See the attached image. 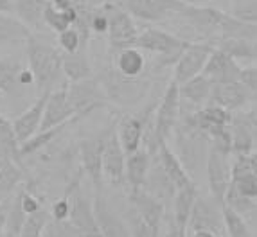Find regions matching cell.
<instances>
[{
    "label": "cell",
    "mask_w": 257,
    "mask_h": 237,
    "mask_svg": "<svg viewBox=\"0 0 257 237\" xmlns=\"http://www.w3.org/2000/svg\"><path fill=\"white\" fill-rule=\"evenodd\" d=\"M27 61H29V72L38 85L40 92L54 90V85L61 78V52L31 33L26 42Z\"/></svg>",
    "instance_id": "cell-1"
},
{
    "label": "cell",
    "mask_w": 257,
    "mask_h": 237,
    "mask_svg": "<svg viewBox=\"0 0 257 237\" xmlns=\"http://www.w3.org/2000/svg\"><path fill=\"white\" fill-rule=\"evenodd\" d=\"M187 43L189 42L167 33V31L150 27V29H144L139 33L133 47L155 56L151 61H148V69H151V72H160L164 69L175 67L176 60H178L180 52L184 51Z\"/></svg>",
    "instance_id": "cell-2"
},
{
    "label": "cell",
    "mask_w": 257,
    "mask_h": 237,
    "mask_svg": "<svg viewBox=\"0 0 257 237\" xmlns=\"http://www.w3.org/2000/svg\"><path fill=\"white\" fill-rule=\"evenodd\" d=\"M104 15H106L108 27V43H110V54L120 51V49L133 47L135 38L139 35V29L135 26L133 17H130L124 9L117 6L113 0H108L106 4L103 6Z\"/></svg>",
    "instance_id": "cell-3"
},
{
    "label": "cell",
    "mask_w": 257,
    "mask_h": 237,
    "mask_svg": "<svg viewBox=\"0 0 257 237\" xmlns=\"http://www.w3.org/2000/svg\"><path fill=\"white\" fill-rule=\"evenodd\" d=\"M180 115L182 103L180 95H178V85L171 79V81L167 83L157 110H153V129L159 144L167 142V138L173 133V129L180 122Z\"/></svg>",
    "instance_id": "cell-4"
},
{
    "label": "cell",
    "mask_w": 257,
    "mask_h": 237,
    "mask_svg": "<svg viewBox=\"0 0 257 237\" xmlns=\"http://www.w3.org/2000/svg\"><path fill=\"white\" fill-rule=\"evenodd\" d=\"M67 101L77 117H86L106 104V94L97 78H86L67 86Z\"/></svg>",
    "instance_id": "cell-5"
},
{
    "label": "cell",
    "mask_w": 257,
    "mask_h": 237,
    "mask_svg": "<svg viewBox=\"0 0 257 237\" xmlns=\"http://www.w3.org/2000/svg\"><path fill=\"white\" fill-rule=\"evenodd\" d=\"M133 18L144 22H164L175 18L184 9L182 0H113Z\"/></svg>",
    "instance_id": "cell-6"
},
{
    "label": "cell",
    "mask_w": 257,
    "mask_h": 237,
    "mask_svg": "<svg viewBox=\"0 0 257 237\" xmlns=\"http://www.w3.org/2000/svg\"><path fill=\"white\" fill-rule=\"evenodd\" d=\"M255 106L250 108V112L237 110V112L230 113L228 131H230L232 140V155H250V153H255Z\"/></svg>",
    "instance_id": "cell-7"
},
{
    "label": "cell",
    "mask_w": 257,
    "mask_h": 237,
    "mask_svg": "<svg viewBox=\"0 0 257 237\" xmlns=\"http://www.w3.org/2000/svg\"><path fill=\"white\" fill-rule=\"evenodd\" d=\"M212 49H214V45L209 42L187 43L184 51L180 52L178 60H176L175 67H173V81L176 85H182V83L189 81L198 74H202L203 65H205Z\"/></svg>",
    "instance_id": "cell-8"
},
{
    "label": "cell",
    "mask_w": 257,
    "mask_h": 237,
    "mask_svg": "<svg viewBox=\"0 0 257 237\" xmlns=\"http://www.w3.org/2000/svg\"><path fill=\"white\" fill-rule=\"evenodd\" d=\"M108 129L106 131L103 129L97 135H92L88 138H83L81 142H79L81 169L85 174H88L95 190H103V165H101V156H103V146H104V138L108 135Z\"/></svg>",
    "instance_id": "cell-9"
},
{
    "label": "cell",
    "mask_w": 257,
    "mask_h": 237,
    "mask_svg": "<svg viewBox=\"0 0 257 237\" xmlns=\"http://www.w3.org/2000/svg\"><path fill=\"white\" fill-rule=\"evenodd\" d=\"M207 180L212 199L218 207H221L225 192L230 185V156L223 155L214 147H209L207 155Z\"/></svg>",
    "instance_id": "cell-10"
},
{
    "label": "cell",
    "mask_w": 257,
    "mask_h": 237,
    "mask_svg": "<svg viewBox=\"0 0 257 237\" xmlns=\"http://www.w3.org/2000/svg\"><path fill=\"white\" fill-rule=\"evenodd\" d=\"M255 94L250 92L246 86H243L239 81L234 83H218V85H212L210 88V95L207 104H214L219 106L227 112H237V110H243L248 101H253Z\"/></svg>",
    "instance_id": "cell-11"
},
{
    "label": "cell",
    "mask_w": 257,
    "mask_h": 237,
    "mask_svg": "<svg viewBox=\"0 0 257 237\" xmlns=\"http://www.w3.org/2000/svg\"><path fill=\"white\" fill-rule=\"evenodd\" d=\"M124 160L126 155L120 147L119 138L115 133V126L108 129V135L104 138L103 156H101V165H103V178H108L110 183L120 185L124 183Z\"/></svg>",
    "instance_id": "cell-12"
},
{
    "label": "cell",
    "mask_w": 257,
    "mask_h": 237,
    "mask_svg": "<svg viewBox=\"0 0 257 237\" xmlns=\"http://www.w3.org/2000/svg\"><path fill=\"white\" fill-rule=\"evenodd\" d=\"M241 65L234 61L230 56H227L218 47L212 49V52L207 58L205 65L202 69V76H205L212 85L218 83H234L239 79Z\"/></svg>",
    "instance_id": "cell-13"
},
{
    "label": "cell",
    "mask_w": 257,
    "mask_h": 237,
    "mask_svg": "<svg viewBox=\"0 0 257 237\" xmlns=\"http://www.w3.org/2000/svg\"><path fill=\"white\" fill-rule=\"evenodd\" d=\"M92 208H94V217L101 237H132L124 221H120L119 215L108 205L103 190H95Z\"/></svg>",
    "instance_id": "cell-14"
},
{
    "label": "cell",
    "mask_w": 257,
    "mask_h": 237,
    "mask_svg": "<svg viewBox=\"0 0 257 237\" xmlns=\"http://www.w3.org/2000/svg\"><path fill=\"white\" fill-rule=\"evenodd\" d=\"M81 117H77L72 112V108L69 106V101H67V86L63 88H56L51 90L47 97V103L43 108V117H42V124L40 129H49L54 128V126L65 124V122L70 121H79Z\"/></svg>",
    "instance_id": "cell-15"
},
{
    "label": "cell",
    "mask_w": 257,
    "mask_h": 237,
    "mask_svg": "<svg viewBox=\"0 0 257 237\" xmlns=\"http://www.w3.org/2000/svg\"><path fill=\"white\" fill-rule=\"evenodd\" d=\"M130 201H132V205H133V212H135L151 230L160 233L162 217H164V214H166V205H164L162 201H159L155 196H151L150 192H146L144 189L130 192Z\"/></svg>",
    "instance_id": "cell-16"
},
{
    "label": "cell",
    "mask_w": 257,
    "mask_h": 237,
    "mask_svg": "<svg viewBox=\"0 0 257 237\" xmlns=\"http://www.w3.org/2000/svg\"><path fill=\"white\" fill-rule=\"evenodd\" d=\"M210 230V232L221 235L225 232V224H223V215L219 214L218 208L212 205V203L205 201L200 196H196L193 205V210L189 215L187 226H185V232H191V230Z\"/></svg>",
    "instance_id": "cell-17"
},
{
    "label": "cell",
    "mask_w": 257,
    "mask_h": 237,
    "mask_svg": "<svg viewBox=\"0 0 257 237\" xmlns=\"http://www.w3.org/2000/svg\"><path fill=\"white\" fill-rule=\"evenodd\" d=\"M111 58H113L111 69L126 79L144 78V74L148 72V58L137 47L120 49V51L113 52Z\"/></svg>",
    "instance_id": "cell-18"
},
{
    "label": "cell",
    "mask_w": 257,
    "mask_h": 237,
    "mask_svg": "<svg viewBox=\"0 0 257 237\" xmlns=\"http://www.w3.org/2000/svg\"><path fill=\"white\" fill-rule=\"evenodd\" d=\"M51 92H42L40 97L27 108L26 112L18 115L13 121V129L15 135L18 138V144L26 142L27 138L33 137L40 129V124H42V117H43V108H45V103H47V97Z\"/></svg>",
    "instance_id": "cell-19"
},
{
    "label": "cell",
    "mask_w": 257,
    "mask_h": 237,
    "mask_svg": "<svg viewBox=\"0 0 257 237\" xmlns=\"http://www.w3.org/2000/svg\"><path fill=\"white\" fill-rule=\"evenodd\" d=\"M148 113L150 110L144 115H122L117 122L115 133L124 155H132L141 147L142 129H144V121H146Z\"/></svg>",
    "instance_id": "cell-20"
},
{
    "label": "cell",
    "mask_w": 257,
    "mask_h": 237,
    "mask_svg": "<svg viewBox=\"0 0 257 237\" xmlns=\"http://www.w3.org/2000/svg\"><path fill=\"white\" fill-rule=\"evenodd\" d=\"M157 160H159L160 167L164 169V172L167 174V178L173 181L175 189H184V187L193 185V180L189 176L187 169L184 167L182 160L178 158L175 151L167 146V142H160L159 149H157Z\"/></svg>",
    "instance_id": "cell-21"
},
{
    "label": "cell",
    "mask_w": 257,
    "mask_h": 237,
    "mask_svg": "<svg viewBox=\"0 0 257 237\" xmlns=\"http://www.w3.org/2000/svg\"><path fill=\"white\" fill-rule=\"evenodd\" d=\"M49 0H11L13 13L17 20L22 22L27 29L33 31H47L43 24V11L47 8Z\"/></svg>",
    "instance_id": "cell-22"
},
{
    "label": "cell",
    "mask_w": 257,
    "mask_h": 237,
    "mask_svg": "<svg viewBox=\"0 0 257 237\" xmlns=\"http://www.w3.org/2000/svg\"><path fill=\"white\" fill-rule=\"evenodd\" d=\"M151 158L153 156L148 153L146 149L139 147L135 153L132 155H126L124 160V181L128 183L130 192L133 190H139L144 187V181H146L148 169H150Z\"/></svg>",
    "instance_id": "cell-23"
},
{
    "label": "cell",
    "mask_w": 257,
    "mask_h": 237,
    "mask_svg": "<svg viewBox=\"0 0 257 237\" xmlns=\"http://www.w3.org/2000/svg\"><path fill=\"white\" fill-rule=\"evenodd\" d=\"M157 158V156H155ZM142 189L150 192L151 196L162 201L166 205V201H171L173 196H175L176 189L173 185V181L167 178V174L164 172V169L160 167L159 160H157V164L151 165L150 164V169H148V174H146V181H144V187Z\"/></svg>",
    "instance_id": "cell-24"
},
{
    "label": "cell",
    "mask_w": 257,
    "mask_h": 237,
    "mask_svg": "<svg viewBox=\"0 0 257 237\" xmlns=\"http://www.w3.org/2000/svg\"><path fill=\"white\" fill-rule=\"evenodd\" d=\"M214 47L223 51L227 56H230L237 63L252 65L257 58V45L255 40L250 38H223L214 43Z\"/></svg>",
    "instance_id": "cell-25"
},
{
    "label": "cell",
    "mask_w": 257,
    "mask_h": 237,
    "mask_svg": "<svg viewBox=\"0 0 257 237\" xmlns=\"http://www.w3.org/2000/svg\"><path fill=\"white\" fill-rule=\"evenodd\" d=\"M61 72L70 83L92 78V63L88 60V49H79L76 52H61Z\"/></svg>",
    "instance_id": "cell-26"
},
{
    "label": "cell",
    "mask_w": 257,
    "mask_h": 237,
    "mask_svg": "<svg viewBox=\"0 0 257 237\" xmlns=\"http://www.w3.org/2000/svg\"><path fill=\"white\" fill-rule=\"evenodd\" d=\"M210 88H212V83L198 74L194 78H191L189 81L178 85V95H180V103H189L193 106L202 108L207 104L210 95Z\"/></svg>",
    "instance_id": "cell-27"
},
{
    "label": "cell",
    "mask_w": 257,
    "mask_h": 237,
    "mask_svg": "<svg viewBox=\"0 0 257 237\" xmlns=\"http://www.w3.org/2000/svg\"><path fill=\"white\" fill-rule=\"evenodd\" d=\"M198 192H196V185H189L184 189H178L173 196V221H175L178 226L185 228L189 221V215L193 210L194 199H196Z\"/></svg>",
    "instance_id": "cell-28"
},
{
    "label": "cell",
    "mask_w": 257,
    "mask_h": 237,
    "mask_svg": "<svg viewBox=\"0 0 257 237\" xmlns=\"http://www.w3.org/2000/svg\"><path fill=\"white\" fill-rule=\"evenodd\" d=\"M31 31L15 17L6 13H0V45H15L24 43Z\"/></svg>",
    "instance_id": "cell-29"
},
{
    "label": "cell",
    "mask_w": 257,
    "mask_h": 237,
    "mask_svg": "<svg viewBox=\"0 0 257 237\" xmlns=\"http://www.w3.org/2000/svg\"><path fill=\"white\" fill-rule=\"evenodd\" d=\"M74 121L70 122H65V124H60V126H54V128H49V129H38L33 137H29L26 142L20 144V156L27 155H33L36 151H40L42 147H45L47 144H51L58 135H61L65 131V128H69V124H72Z\"/></svg>",
    "instance_id": "cell-30"
},
{
    "label": "cell",
    "mask_w": 257,
    "mask_h": 237,
    "mask_svg": "<svg viewBox=\"0 0 257 237\" xmlns=\"http://www.w3.org/2000/svg\"><path fill=\"white\" fill-rule=\"evenodd\" d=\"M24 178V167L17 165L15 162H8L0 169V201L11 198L13 192L22 185Z\"/></svg>",
    "instance_id": "cell-31"
},
{
    "label": "cell",
    "mask_w": 257,
    "mask_h": 237,
    "mask_svg": "<svg viewBox=\"0 0 257 237\" xmlns=\"http://www.w3.org/2000/svg\"><path fill=\"white\" fill-rule=\"evenodd\" d=\"M74 20H76V9L74 11H61V9L54 8V6L49 2L45 11H43V24L49 31L60 35L61 31L72 27Z\"/></svg>",
    "instance_id": "cell-32"
},
{
    "label": "cell",
    "mask_w": 257,
    "mask_h": 237,
    "mask_svg": "<svg viewBox=\"0 0 257 237\" xmlns=\"http://www.w3.org/2000/svg\"><path fill=\"white\" fill-rule=\"evenodd\" d=\"M27 214L24 212L20 205V196H18V190L15 196H11V201H9L8 215H6V226H4V237H18L20 235L22 224L26 221Z\"/></svg>",
    "instance_id": "cell-33"
},
{
    "label": "cell",
    "mask_w": 257,
    "mask_h": 237,
    "mask_svg": "<svg viewBox=\"0 0 257 237\" xmlns=\"http://www.w3.org/2000/svg\"><path fill=\"white\" fill-rule=\"evenodd\" d=\"M223 205H227L228 208H232V210L236 212V214H239L241 217H243L244 221H246V217H250V219H255V199L252 198H244V196H241V194H237L236 190L232 189L230 185H228L227 192H225V199H223Z\"/></svg>",
    "instance_id": "cell-34"
},
{
    "label": "cell",
    "mask_w": 257,
    "mask_h": 237,
    "mask_svg": "<svg viewBox=\"0 0 257 237\" xmlns=\"http://www.w3.org/2000/svg\"><path fill=\"white\" fill-rule=\"evenodd\" d=\"M49 221H51V212H49V208L40 207L38 210L33 212V214H27L18 237H42L43 230H45Z\"/></svg>",
    "instance_id": "cell-35"
},
{
    "label": "cell",
    "mask_w": 257,
    "mask_h": 237,
    "mask_svg": "<svg viewBox=\"0 0 257 237\" xmlns=\"http://www.w3.org/2000/svg\"><path fill=\"white\" fill-rule=\"evenodd\" d=\"M0 146L11 155L15 164L24 167V165H22V156H20V144H18V138H17V135H15L13 122H9L4 115H0Z\"/></svg>",
    "instance_id": "cell-36"
},
{
    "label": "cell",
    "mask_w": 257,
    "mask_h": 237,
    "mask_svg": "<svg viewBox=\"0 0 257 237\" xmlns=\"http://www.w3.org/2000/svg\"><path fill=\"white\" fill-rule=\"evenodd\" d=\"M221 215L223 224H225V232H227L228 237H252L248 223L239 214L232 210V208H228L227 205H221Z\"/></svg>",
    "instance_id": "cell-37"
},
{
    "label": "cell",
    "mask_w": 257,
    "mask_h": 237,
    "mask_svg": "<svg viewBox=\"0 0 257 237\" xmlns=\"http://www.w3.org/2000/svg\"><path fill=\"white\" fill-rule=\"evenodd\" d=\"M22 72V67L15 61L0 60V92L11 94L18 88V76Z\"/></svg>",
    "instance_id": "cell-38"
},
{
    "label": "cell",
    "mask_w": 257,
    "mask_h": 237,
    "mask_svg": "<svg viewBox=\"0 0 257 237\" xmlns=\"http://www.w3.org/2000/svg\"><path fill=\"white\" fill-rule=\"evenodd\" d=\"M230 187L236 190L237 194L244 196V198L255 199L257 198V172L241 174V176H232Z\"/></svg>",
    "instance_id": "cell-39"
},
{
    "label": "cell",
    "mask_w": 257,
    "mask_h": 237,
    "mask_svg": "<svg viewBox=\"0 0 257 237\" xmlns=\"http://www.w3.org/2000/svg\"><path fill=\"white\" fill-rule=\"evenodd\" d=\"M42 237H83V233L70 223L69 219H52L47 223Z\"/></svg>",
    "instance_id": "cell-40"
},
{
    "label": "cell",
    "mask_w": 257,
    "mask_h": 237,
    "mask_svg": "<svg viewBox=\"0 0 257 237\" xmlns=\"http://www.w3.org/2000/svg\"><path fill=\"white\" fill-rule=\"evenodd\" d=\"M230 158H234L230 162V178L257 172L255 153H250V155H232Z\"/></svg>",
    "instance_id": "cell-41"
},
{
    "label": "cell",
    "mask_w": 257,
    "mask_h": 237,
    "mask_svg": "<svg viewBox=\"0 0 257 237\" xmlns=\"http://www.w3.org/2000/svg\"><path fill=\"white\" fill-rule=\"evenodd\" d=\"M230 15L237 20L255 24L257 20V4L255 0H232Z\"/></svg>",
    "instance_id": "cell-42"
},
{
    "label": "cell",
    "mask_w": 257,
    "mask_h": 237,
    "mask_svg": "<svg viewBox=\"0 0 257 237\" xmlns=\"http://www.w3.org/2000/svg\"><path fill=\"white\" fill-rule=\"evenodd\" d=\"M58 45H60V49L65 54H70V52H76V51H79V49H83L79 33H77L74 27L61 31L60 35H58Z\"/></svg>",
    "instance_id": "cell-43"
},
{
    "label": "cell",
    "mask_w": 257,
    "mask_h": 237,
    "mask_svg": "<svg viewBox=\"0 0 257 237\" xmlns=\"http://www.w3.org/2000/svg\"><path fill=\"white\" fill-rule=\"evenodd\" d=\"M130 235L132 237H160L159 232H155L148 226L144 221L139 217L135 212H132V217H130Z\"/></svg>",
    "instance_id": "cell-44"
},
{
    "label": "cell",
    "mask_w": 257,
    "mask_h": 237,
    "mask_svg": "<svg viewBox=\"0 0 257 237\" xmlns=\"http://www.w3.org/2000/svg\"><path fill=\"white\" fill-rule=\"evenodd\" d=\"M88 26H90V33L92 35H106V27H108V20L106 15H104V9L99 8L94 9L90 13V20H88Z\"/></svg>",
    "instance_id": "cell-45"
},
{
    "label": "cell",
    "mask_w": 257,
    "mask_h": 237,
    "mask_svg": "<svg viewBox=\"0 0 257 237\" xmlns=\"http://www.w3.org/2000/svg\"><path fill=\"white\" fill-rule=\"evenodd\" d=\"M237 81H239L243 86H246L250 92H253V94H255V90H257V69H255V63L241 67L239 79H237Z\"/></svg>",
    "instance_id": "cell-46"
},
{
    "label": "cell",
    "mask_w": 257,
    "mask_h": 237,
    "mask_svg": "<svg viewBox=\"0 0 257 237\" xmlns=\"http://www.w3.org/2000/svg\"><path fill=\"white\" fill-rule=\"evenodd\" d=\"M51 217L52 219H69V212H70V201H69V194L65 192L63 198H60L58 201L52 203V207H51Z\"/></svg>",
    "instance_id": "cell-47"
},
{
    "label": "cell",
    "mask_w": 257,
    "mask_h": 237,
    "mask_svg": "<svg viewBox=\"0 0 257 237\" xmlns=\"http://www.w3.org/2000/svg\"><path fill=\"white\" fill-rule=\"evenodd\" d=\"M74 9H83V11H94V9L103 8L108 0H70Z\"/></svg>",
    "instance_id": "cell-48"
},
{
    "label": "cell",
    "mask_w": 257,
    "mask_h": 237,
    "mask_svg": "<svg viewBox=\"0 0 257 237\" xmlns=\"http://www.w3.org/2000/svg\"><path fill=\"white\" fill-rule=\"evenodd\" d=\"M185 235H187V237H221V235H218V233L210 232V230H203V228H200V230H191V232H185Z\"/></svg>",
    "instance_id": "cell-49"
},
{
    "label": "cell",
    "mask_w": 257,
    "mask_h": 237,
    "mask_svg": "<svg viewBox=\"0 0 257 237\" xmlns=\"http://www.w3.org/2000/svg\"><path fill=\"white\" fill-rule=\"evenodd\" d=\"M8 162H13V158H11V155H9V153L4 149V147L0 146V169L4 167V165L8 164ZM17 165H18V164H17Z\"/></svg>",
    "instance_id": "cell-50"
},
{
    "label": "cell",
    "mask_w": 257,
    "mask_h": 237,
    "mask_svg": "<svg viewBox=\"0 0 257 237\" xmlns=\"http://www.w3.org/2000/svg\"><path fill=\"white\" fill-rule=\"evenodd\" d=\"M0 13L11 15L13 8H11V0H0Z\"/></svg>",
    "instance_id": "cell-51"
},
{
    "label": "cell",
    "mask_w": 257,
    "mask_h": 237,
    "mask_svg": "<svg viewBox=\"0 0 257 237\" xmlns=\"http://www.w3.org/2000/svg\"><path fill=\"white\" fill-rule=\"evenodd\" d=\"M182 2L191 6H210L212 2H218V0H182Z\"/></svg>",
    "instance_id": "cell-52"
}]
</instances>
